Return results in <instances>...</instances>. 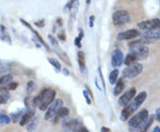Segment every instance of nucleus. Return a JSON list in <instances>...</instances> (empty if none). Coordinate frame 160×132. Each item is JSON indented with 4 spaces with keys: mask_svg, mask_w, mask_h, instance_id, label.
I'll return each instance as SVG.
<instances>
[{
    "mask_svg": "<svg viewBox=\"0 0 160 132\" xmlns=\"http://www.w3.org/2000/svg\"><path fill=\"white\" fill-rule=\"evenodd\" d=\"M137 26L142 29V30H150V29H155V28H160V19L155 18L148 20L141 21L137 24Z\"/></svg>",
    "mask_w": 160,
    "mask_h": 132,
    "instance_id": "1a4fd4ad",
    "label": "nucleus"
},
{
    "mask_svg": "<svg viewBox=\"0 0 160 132\" xmlns=\"http://www.w3.org/2000/svg\"><path fill=\"white\" fill-rule=\"evenodd\" d=\"M76 132H89L88 131V130L86 129V128H85V127H82V128H80L79 130H77Z\"/></svg>",
    "mask_w": 160,
    "mask_h": 132,
    "instance_id": "c9c22d12",
    "label": "nucleus"
},
{
    "mask_svg": "<svg viewBox=\"0 0 160 132\" xmlns=\"http://www.w3.org/2000/svg\"><path fill=\"white\" fill-rule=\"evenodd\" d=\"M89 19H90L89 26H90V28H93L94 27V16H91Z\"/></svg>",
    "mask_w": 160,
    "mask_h": 132,
    "instance_id": "473e14b6",
    "label": "nucleus"
},
{
    "mask_svg": "<svg viewBox=\"0 0 160 132\" xmlns=\"http://www.w3.org/2000/svg\"><path fill=\"white\" fill-rule=\"evenodd\" d=\"M63 107V101L61 99H57L55 100H53V102L48 107V108L46 109L45 115V120H51L53 118H54L59 110Z\"/></svg>",
    "mask_w": 160,
    "mask_h": 132,
    "instance_id": "0eeeda50",
    "label": "nucleus"
},
{
    "mask_svg": "<svg viewBox=\"0 0 160 132\" xmlns=\"http://www.w3.org/2000/svg\"><path fill=\"white\" fill-rule=\"evenodd\" d=\"M136 61H138V59H137L136 55H135L134 52L130 51V52L126 55V57L125 58L124 63H125L127 67H129V66H132V65L137 63Z\"/></svg>",
    "mask_w": 160,
    "mask_h": 132,
    "instance_id": "dca6fc26",
    "label": "nucleus"
},
{
    "mask_svg": "<svg viewBox=\"0 0 160 132\" xmlns=\"http://www.w3.org/2000/svg\"><path fill=\"white\" fill-rule=\"evenodd\" d=\"M81 37L80 36H77V37H76V39H75V44L78 47V48H81V46H82V44H81Z\"/></svg>",
    "mask_w": 160,
    "mask_h": 132,
    "instance_id": "2f4dec72",
    "label": "nucleus"
},
{
    "mask_svg": "<svg viewBox=\"0 0 160 132\" xmlns=\"http://www.w3.org/2000/svg\"><path fill=\"white\" fill-rule=\"evenodd\" d=\"M141 33L137 29H128L126 31H123L118 34L117 40L118 41H125V40H131L137 36H139Z\"/></svg>",
    "mask_w": 160,
    "mask_h": 132,
    "instance_id": "f8f14e48",
    "label": "nucleus"
},
{
    "mask_svg": "<svg viewBox=\"0 0 160 132\" xmlns=\"http://www.w3.org/2000/svg\"><path fill=\"white\" fill-rule=\"evenodd\" d=\"M7 71H8V67L5 65H4L3 63L0 62V75H3V74L6 75Z\"/></svg>",
    "mask_w": 160,
    "mask_h": 132,
    "instance_id": "cd10ccee",
    "label": "nucleus"
},
{
    "mask_svg": "<svg viewBox=\"0 0 160 132\" xmlns=\"http://www.w3.org/2000/svg\"><path fill=\"white\" fill-rule=\"evenodd\" d=\"M146 99H147V93L145 91H142L137 96H135L133 99V100L122 110L120 115L121 121L123 122L127 121L131 117V115L139 109V107L142 105V103L146 100Z\"/></svg>",
    "mask_w": 160,
    "mask_h": 132,
    "instance_id": "f03ea898",
    "label": "nucleus"
},
{
    "mask_svg": "<svg viewBox=\"0 0 160 132\" xmlns=\"http://www.w3.org/2000/svg\"><path fill=\"white\" fill-rule=\"evenodd\" d=\"M125 58H124V53L122 52L121 50L119 49H116L112 51L111 54V65L113 66V67L117 68L122 66V64L124 63Z\"/></svg>",
    "mask_w": 160,
    "mask_h": 132,
    "instance_id": "9b49d317",
    "label": "nucleus"
},
{
    "mask_svg": "<svg viewBox=\"0 0 160 132\" xmlns=\"http://www.w3.org/2000/svg\"><path fill=\"white\" fill-rule=\"evenodd\" d=\"M17 86H18V83H15V82H12L9 85H8V87H7V91H13V90H15L16 88H17Z\"/></svg>",
    "mask_w": 160,
    "mask_h": 132,
    "instance_id": "7c9ffc66",
    "label": "nucleus"
},
{
    "mask_svg": "<svg viewBox=\"0 0 160 132\" xmlns=\"http://www.w3.org/2000/svg\"><path fill=\"white\" fill-rule=\"evenodd\" d=\"M62 72L64 73V75H69V72L68 71V69H67V68H63V69H62Z\"/></svg>",
    "mask_w": 160,
    "mask_h": 132,
    "instance_id": "4c0bfd02",
    "label": "nucleus"
},
{
    "mask_svg": "<svg viewBox=\"0 0 160 132\" xmlns=\"http://www.w3.org/2000/svg\"><path fill=\"white\" fill-rule=\"evenodd\" d=\"M143 71V66L141 63H135L132 66L127 67L123 70V77L124 78H128V79H133L137 77L139 75H141Z\"/></svg>",
    "mask_w": 160,
    "mask_h": 132,
    "instance_id": "39448f33",
    "label": "nucleus"
},
{
    "mask_svg": "<svg viewBox=\"0 0 160 132\" xmlns=\"http://www.w3.org/2000/svg\"><path fill=\"white\" fill-rule=\"evenodd\" d=\"M159 4H160V0H159Z\"/></svg>",
    "mask_w": 160,
    "mask_h": 132,
    "instance_id": "ea45409f",
    "label": "nucleus"
},
{
    "mask_svg": "<svg viewBox=\"0 0 160 132\" xmlns=\"http://www.w3.org/2000/svg\"><path fill=\"white\" fill-rule=\"evenodd\" d=\"M136 95V89L135 88H131L130 90H128L126 92H125L118 99V104L121 107H126L134 99V97H135Z\"/></svg>",
    "mask_w": 160,
    "mask_h": 132,
    "instance_id": "9d476101",
    "label": "nucleus"
},
{
    "mask_svg": "<svg viewBox=\"0 0 160 132\" xmlns=\"http://www.w3.org/2000/svg\"><path fill=\"white\" fill-rule=\"evenodd\" d=\"M101 132H111V131L109 128H107V127H102L101 129Z\"/></svg>",
    "mask_w": 160,
    "mask_h": 132,
    "instance_id": "f704fd0d",
    "label": "nucleus"
},
{
    "mask_svg": "<svg viewBox=\"0 0 160 132\" xmlns=\"http://www.w3.org/2000/svg\"><path fill=\"white\" fill-rule=\"evenodd\" d=\"M36 89H37V85L33 81H30V82L28 83V84H27V91H28V93H29V94L32 93Z\"/></svg>",
    "mask_w": 160,
    "mask_h": 132,
    "instance_id": "bb28decb",
    "label": "nucleus"
},
{
    "mask_svg": "<svg viewBox=\"0 0 160 132\" xmlns=\"http://www.w3.org/2000/svg\"><path fill=\"white\" fill-rule=\"evenodd\" d=\"M11 122V118L3 111L0 110V125L2 124H8Z\"/></svg>",
    "mask_w": 160,
    "mask_h": 132,
    "instance_id": "5701e85b",
    "label": "nucleus"
},
{
    "mask_svg": "<svg viewBox=\"0 0 160 132\" xmlns=\"http://www.w3.org/2000/svg\"><path fill=\"white\" fill-rule=\"evenodd\" d=\"M69 114V110L67 107H62L59 110L57 115H56L54 118H56V119H64V118L68 117Z\"/></svg>",
    "mask_w": 160,
    "mask_h": 132,
    "instance_id": "412c9836",
    "label": "nucleus"
},
{
    "mask_svg": "<svg viewBox=\"0 0 160 132\" xmlns=\"http://www.w3.org/2000/svg\"><path fill=\"white\" fill-rule=\"evenodd\" d=\"M124 89H125V83L123 81V78H119V80H118V82L116 83V86L114 88V91H113L114 95L115 96H119L123 92Z\"/></svg>",
    "mask_w": 160,
    "mask_h": 132,
    "instance_id": "f3484780",
    "label": "nucleus"
},
{
    "mask_svg": "<svg viewBox=\"0 0 160 132\" xmlns=\"http://www.w3.org/2000/svg\"><path fill=\"white\" fill-rule=\"evenodd\" d=\"M35 115V112L32 110H28L26 113H24V115H22V117L20 120V126H25L26 124H28L33 118Z\"/></svg>",
    "mask_w": 160,
    "mask_h": 132,
    "instance_id": "2eb2a0df",
    "label": "nucleus"
},
{
    "mask_svg": "<svg viewBox=\"0 0 160 132\" xmlns=\"http://www.w3.org/2000/svg\"><path fill=\"white\" fill-rule=\"evenodd\" d=\"M37 122H38V120H37V118L31 120V121L27 124V130H28V131L32 132L34 130H36V128H37Z\"/></svg>",
    "mask_w": 160,
    "mask_h": 132,
    "instance_id": "393cba45",
    "label": "nucleus"
},
{
    "mask_svg": "<svg viewBox=\"0 0 160 132\" xmlns=\"http://www.w3.org/2000/svg\"><path fill=\"white\" fill-rule=\"evenodd\" d=\"M10 93L8 91H0V105H4L7 102V100L10 99Z\"/></svg>",
    "mask_w": 160,
    "mask_h": 132,
    "instance_id": "4be33fe9",
    "label": "nucleus"
},
{
    "mask_svg": "<svg viewBox=\"0 0 160 132\" xmlns=\"http://www.w3.org/2000/svg\"><path fill=\"white\" fill-rule=\"evenodd\" d=\"M149 118V111L146 109H143L134 115L132 118H130L128 122V126L131 131H138L139 128L146 122V120Z\"/></svg>",
    "mask_w": 160,
    "mask_h": 132,
    "instance_id": "20e7f679",
    "label": "nucleus"
},
{
    "mask_svg": "<svg viewBox=\"0 0 160 132\" xmlns=\"http://www.w3.org/2000/svg\"><path fill=\"white\" fill-rule=\"evenodd\" d=\"M155 118L159 121L160 123V110H158V112H157V114H156V116H155Z\"/></svg>",
    "mask_w": 160,
    "mask_h": 132,
    "instance_id": "e433bc0d",
    "label": "nucleus"
},
{
    "mask_svg": "<svg viewBox=\"0 0 160 132\" xmlns=\"http://www.w3.org/2000/svg\"><path fill=\"white\" fill-rule=\"evenodd\" d=\"M141 36L148 40H159L160 39V28L155 29H150V30H144L141 34Z\"/></svg>",
    "mask_w": 160,
    "mask_h": 132,
    "instance_id": "ddd939ff",
    "label": "nucleus"
},
{
    "mask_svg": "<svg viewBox=\"0 0 160 132\" xmlns=\"http://www.w3.org/2000/svg\"><path fill=\"white\" fill-rule=\"evenodd\" d=\"M24 111L23 110H20V111H18V112H16V113H13V114H12V122L13 123H17L18 121L20 122V118L22 117V115H24Z\"/></svg>",
    "mask_w": 160,
    "mask_h": 132,
    "instance_id": "a878e982",
    "label": "nucleus"
},
{
    "mask_svg": "<svg viewBox=\"0 0 160 132\" xmlns=\"http://www.w3.org/2000/svg\"><path fill=\"white\" fill-rule=\"evenodd\" d=\"M48 38L50 39V42L52 43L53 46H54V47H56V48H58V47H59V44H58V42H57V40H56L55 38H53L51 35H49V36H48Z\"/></svg>",
    "mask_w": 160,
    "mask_h": 132,
    "instance_id": "c85d7f7f",
    "label": "nucleus"
},
{
    "mask_svg": "<svg viewBox=\"0 0 160 132\" xmlns=\"http://www.w3.org/2000/svg\"><path fill=\"white\" fill-rule=\"evenodd\" d=\"M118 75H119V71L118 69H114L110 72V76H109V80L110 84H115L118 82Z\"/></svg>",
    "mask_w": 160,
    "mask_h": 132,
    "instance_id": "aec40b11",
    "label": "nucleus"
},
{
    "mask_svg": "<svg viewBox=\"0 0 160 132\" xmlns=\"http://www.w3.org/2000/svg\"><path fill=\"white\" fill-rule=\"evenodd\" d=\"M77 61H78L80 70L83 73L84 70L85 69V53L81 51L77 52Z\"/></svg>",
    "mask_w": 160,
    "mask_h": 132,
    "instance_id": "6ab92c4d",
    "label": "nucleus"
},
{
    "mask_svg": "<svg viewBox=\"0 0 160 132\" xmlns=\"http://www.w3.org/2000/svg\"><path fill=\"white\" fill-rule=\"evenodd\" d=\"M159 110H160V109H159Z\"/></svg>",
    "mask_w": 160,
    "mask_h": 132,
    "instance_id": "a19ab883",
    "label": "nucleus"
},
{
    "mask_svg": "<svg viewBox=\"0 0 160 132\" xmlns=\"http://www.w3.org/2000/svg\"><path fill=\"white\" fill-rule=\"evenodd\" d=\"M131 51L134 52L138 60H144L149 56V48L143 44L142 41L137 40L129 44Z\"/></svg>",
    "mask_w": 160,
    "mask_h": 132,
    "instance_id": "7ed1b4c3",
    "label": "nucleus"
},
{
    "mask_svg": "<svg viewBox=\"0 0 160 132\" xmlns=\"http://www.w3.org/2000/svg\"><path fill=\"white\" fill-rule=\"evenodd\" d=\"M62 127L65 131L76 132L80 128H82V123L76 118L66 117L62 119Z\"/></svg>",
    "mask_w": 160,
    "mask_h": 132,
    "instance_id": "6e6552de",
    "label": "nucleus"
},
{
    "mask_svg": "<svg viewBox=\"0 0 160 132\" xmlns=\"http://www.w3.org/2000/svg\"><path fill=\"white\" fill-rule=\"evenodd\" d=\"M58 37L60 38V39H61L62 41H65V39H66V36H65V35H64V33H61V34H59V36H58Z\"/></svg>",
    "mask_w": 160,
    "mask_h": 132,
    "instance_id": "72a5a7b5",
    "label": "nucleus"
},
{
    "mask_svg": "<svg viewBox=\"0 0 160 132\" xmlns=\"http://www.w3.org/2000/svg\"><path fill=\"white\" fill-rule=\"evenodd\" d=\"M152 132H160V128L159 127V126L155 127V128H154V130L152 131Z\"/></svg>",
    "mask_w": 160,
    "mask_h": 132,
    "instance_id": "58836bf2",
    "label": "nucleus"
},
{
    "mask_svg": "<svg viewBox=\"0 0 160 132\" xmlns=\"http://www.w3.org/2000/svg\"><path fill=\"white\" fill-rule=\"evenodd\" d=\"M12 80H13L12 76L8 74L0 76V91H7V87L12 82Z\"/></svg>",
    "mask_w": 160,
    "mask_h": 132,
    "instance_id": "4468645a",
    "label": "nucleus"
},
{
    "mask_svg": "<svg viewBox=\"0 0 160 132\" xmlns=\"http://www.w3.org/2000/svg\"><path fill=\"white\" fill-rule=\"evenodd\" d=\"M83 94H84V97H85V100H86V103H87L88 105H91L92 101H91V99H90V97H89V94H88L87 91H86V90H84V91H83Z\"/></svg>",
    "mask_w": 160,
    "mask_h": 132,
    "instance_id": "c756f323",
    "label": "nucleus"
},
{
    "mask_svg": "<svg viewBox=\"0 0 160 132\" xmlns=\"http://www.w3.org/2000/svg\"><path fill=\"white\" fill-rule=\"evenodd\" d=\"M56 95V91L52 89H44L41 92L33 99L32 104L34 107H37L41 111H45L48 107L53 102Z\"/></svg>",
    "mask_w": 160,
    "mask_h": 132,
    "instance_id": "f257e3e1",
    "label": "nucleus"
},
{
    "mask_svg": "<svg viewBox=\"0 0 160 132\" xmlns=\"http://www.w3.org/2000/svg\"><path fill=\"white\" fill-rule=\"evenodd\" d=\"M112 20L115 25L121 26V25L129 23L131 21V16L127 11L120 10V11H117L113 13Z\"/></svg>",
    "mask_w": 160,
    "mask_h": 132,
    "instance_id": "423d86ee",
    "label": "nucleus"
},
{
    "mask_svg": "<svg viewBox=\"0 0 160 132\" xmlns=\"http://www.w3.org/2000/svg\"><path fill=\"white\" fill-rule=\"evenodd\" d=\"M154 119H155V115H151V116H149V118L146 120V122L139 128L138 131L139 132H147V131L150 129V127L152 125L153 122H154Z\"/></svg>",
    "mask_w": 160,
    "mask_h": 132,
    "instance_id": "a211bd4d",
    "label": "nucleus"
},
{
    "mask_svg": "<svg viewBox=\"0 0 160 132\" xmlns=\"http://www.w3.org/2000/svg\"><path fill=\"white\" fill-rule=\"evenodd\" d=\"M47 59H48V61L50 62V64L54 67V69L56 70L57 73H59V72L61 70V64H60L59 61H57L56 59H53V58H48Z\"/></svg>",
    "mask_w": 160,
    "mask_h": 132,
    "instance_id": "b1692460",
    "label": "nucleus"
}]
</instances>
